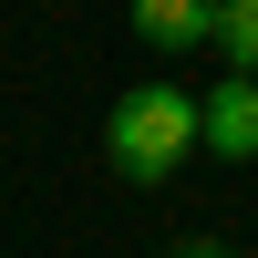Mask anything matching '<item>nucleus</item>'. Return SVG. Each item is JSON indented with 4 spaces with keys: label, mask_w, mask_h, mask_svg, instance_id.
I'll list each match as a JSON object with an SVG mask.
<instances>
[{
    "label": "nucleus",
    "mask_w": 258,
    "mask_h": 258,
    "mask_svg": "<svg viewBox=\"0 0 258 258\" xmlns=\"http://www.w3.org/2000/svg\"><path fill=\"white\" fill-rule=\"evenodd\" d=\"M197 145H207V103L186 93V83H135V93H114V114H103V155H114L124 186H165Z\"/></svg>",
    "instance_id": "1"
},
{
    "label": "nucleus",
    "mask_w": 258,
    "mask_h": 258,
    "mask_svg": "<svg viewBox=\"0 0 258 258\" xmlns=\"http://www.w3.org/2000/svg\"><path fill=\"white\" fill-rule=\"evenodd\" d=\"M207 155L217 165H258V73H227L207 93Z\"/></svg>",
    "instance_id": "2"
},
{
    "label": "nucleus",
    "mask_w": 258,
    "mask_h": 258,
    "mask_svg": "<svg viewBox=\"0 0 258 258\" xmlns=\"http://www.w3.org/2000/svg\"><path fill=\"white\" fill-rule=\"evenodd\" d=\"M135 41L145 52H207L217 41V0H135Z\"/></svg>",
    "instance_id": "3"
},
{
    "label": "nucleus",
    "mask_w": 258,
    "mask_h": 258,
    "mask_svg": "<svg viewBox=\"0 0 258 258\" xmlns=\"http://www.w3.org/2000/svg\"><path fill=\"white\" fill-rule=\"evenodd\" d=\"M165 258H238V248H217V238H186V248H165Z\"/></svg>",
    "instance_id": "5"
},
{
    "label": "nucleus",
    "mask_w": 258,
    "mask_h": 258,
    "mask_svg": "<svg viewBox=\"0 0 258 258\" xmlns=\"http://www.w3.org/2000/svg\"><path fill=\"white\" fill-rule=\"evenodd\" d=\"M217 52L227 73H258V0H217Z\"/></svg>",
    "instance_id": "4"
}]
</instances>
